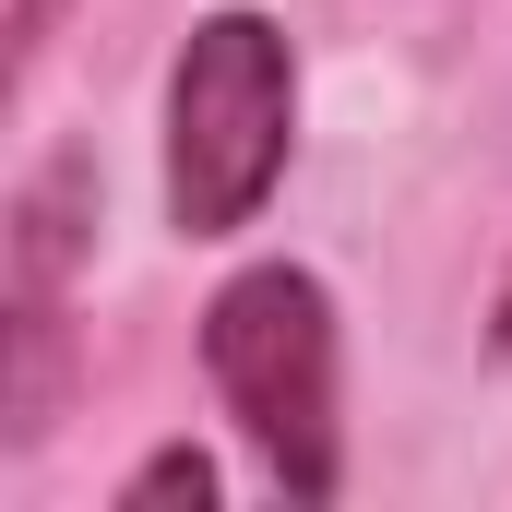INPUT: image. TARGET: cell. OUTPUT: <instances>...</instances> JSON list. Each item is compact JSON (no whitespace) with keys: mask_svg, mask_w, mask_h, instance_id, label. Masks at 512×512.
<instances>
[{"mask_svg":"<svg viewBox=\"0 0 512 512\" xmlns=\"http://www.w3.org/2000/svg\"><path fill=\"white\" fill-rule=\"evenodd\" d=\"M155 501H215V465H203V453H191V441H167V453H143V465H131L120 477V512H155Z\"/></svg>","mask_w":512,"mask_h":512,"instance_id":"3","label":"cell"},{"mask_svg":"<svg viewBox=\"0 0 512 512\" xmlns=\"http://www.w3.org/2000/svg\"><path fill=\"white\" fill-rule=\"evenodd\" d=\"M203 382L227 405V429L251 441L274 501L322 512L346 489V334H334V286L310 262H251L203 298Z\"/></svg>","mask_w":512,"mask_h":512,"instance_id":"1","label":"cell"},{"mask_svg":"<svg viewBox=\"0 0 512 512\" xmlns=\"http://www.w3.org/2000/svg\"><path fill=\"white\" fill-rule=\"evenodd\" d=\"M298 143V60L274 12H203L167 60V227L179 239H239Z\"/></svg>","mask_w":512,"mask_h":512,"instance_id":"2","label":"cell"},{"mask_svg":"<svg viewBox=\"0 0 512 512\" xmlns=\"http://www.w3.org/2000/svg\"><path fill=\"white\" fill-rule=\"evenodd\" d=\"M489 346L512 358V262H501V286H489Z\"/></svg>","mask_w":512,"mask_h":512,"instance_id":"4","label":"cell"}]
</instances>
